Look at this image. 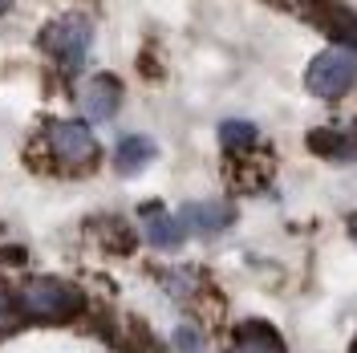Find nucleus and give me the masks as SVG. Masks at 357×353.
I'll use <instances>...</instances> for the list:
<instances>
[{"label":"nucleus","mask_w":357,"mask_h":353,"mask_svg":"<svg viewBox=\"0 0 357 353\" xmlns=\"http://www.w3.org/2000/svg\"><path fill=\"white\" fill-rule=\"evenodd\" d=\"M357 82V49L349 45H333V49H321L305 69V89L312 98H341L349 93Z\"/></svg>","instance_id":"nucleus-1"},{"label":"nucleus","mask_w":357,"mask_h":353,"mask_svg":"<svg viewBox=\"0 0 357 353\" xmlns=\"http://www.w3.org/2000/svg\"><path fill=\"white\" fill-rule=\"evenodd\" d=\"M17 305L29 317H41V321H66L73 313H82V292L66 280H29L17 292Z\"/></svg>","instance_id":"nucleus-2"},{"label":"nucleus","mask_w":357,"mask_h":353,"mask_svg":"<svg viewBox=\"0 0 357 353\" xmlns=\"http://www.w3.org/2000/svg\"><path fill=\"white\" fill-rule=\"evenodd\" d=\"M89 45H93V24L86 17H61L41 33V49L57 61L61 69H77L86 61Z\"/></svg>","instance_id":"nucleus-3"},{"label":"nucleus","mask_w":357,"mask_h":353,"mask_svg":"<svg viewBox=\"0 0 357 353\" xmlns=\"http://www.w3.org/2000/svg\"><path fill=\"white\" fill-rule=\"evenodd\" d=\"M49 147L66 163H93L98 155V142L86 122H49Z\"/></svg>","instance_id":"nucleus-4"},{"label":"nucleus","mask_w":357,"mask_h":353,"mask_svg":"<svg viewBox=\"0 0 357 353\" xmlns=\"http://www.w3.org/2000/svg\"><path fill=\"white\" fill-rule=\"evenodd\" d=\"M82 110H86V118H93V122H106V118H114L118 114V102H122V82L114 77V73H93L86 86H82Z\"/></svg>","instance_id":"nucleus-5"},{"label":"nucleus","mask_w":357,"mask_h":353,"mask_svg":"<svg viewBox=\"0 0 357 353\" xmlns=\"http://www.w3.org/2000/svg\"><path fill=\"white\" fill-rule=\"evenodd\" d=\"M236 220V207L231 203H215V199H203V203H187L178 211V223L183 232H199V236H211V232H223L227 223Z\"/></svg>","instance_id":"nucleus-6"},{"label":"nucleus","mask_w":357,"mask_h":353,"mask_svg":"<svg viewBox=\"0 0 357 353\" xmlns=\"http://www.w3.org/2000/svg\"><path fill=\"white\" fill-rule=\"evenodd\" d=\"M142 236H146V240L155 243V248H178V243L187 240V232H183L178 216L162 211L158 203L142 207Z\"/></svg>","instance_id":"nucleus-7"},{"label":"nucleus","mask_w":357,"mask_h":353,"mask_svg":"<svg viewBox=\"0 0 357 353\" xmlns=\"http://www.w3.org/2000/svg\"><path fill=\"white\" fill-rule=\"evenodd\" d=\"M231 353H284V341H280V333L272 329L268 321H244L236 329Z\"/></svg>","instance_id":"nucleus-8"},{"label":"nucleus","mask_w":357,"mask_h":353,"mask_svg":"<svg viewBox=\"0 0 357 353\" xmlns=\"http://www.w3.org/2000/svg\"><path fill=\"white\" fill-rule=\"evenodd\" d=\"M309 151L312 155H321V158H357V134L349 130H341V126H325V130H312L309 138Z\"/></svg>","instance_id":"nucleus-9"},{"label":"nucleus","mask_w":357,"mask_h":353,"mask_svg":"<svg viewBox=\"0 0 357 353\" xmlns=\"http://www.w3.org/2000/svg\"><path fill=\"white\" fill-rule=\"evenodd\" d=\"M151 158H155V142L146 134H130V138L118 142L114 167H118V175H138L142 167H151Z\"/></svg>","instance_id":"nucleus-10"},{"label":"nucleus","mask_w":357,"mask_h":353,"mask_svg":"<svg viewBox=\"0 0 357 353\" xmlns=\"http://www.w3.org/2000/svg\"><path fill=\"white\" fill-rule=\"evenodd\" d=\"M220 142H223V151H248V147L256 142V126H252V122H240V118H231V122H223L220 126Z\"/></svg>","instance_id":"nucleus-11"},{"label":"nucleus","mask_w":357,"mask_h":353,"mask_svg":"<svg viewBox=\"0 0 357 353\" xmlns=\"http://www.w3.org/2000/svg\"><path fill=\"white\" fill-rule=\"evenodd\" d=\"M175 345L183 353H199V333L191 329V325H183V329L175 333Z\"/></svg>","instance_id":"nucleus-12"},{"label":"nucleus","mask_w":357,"mask_h":353,"mask_svg":"<svg viewBox=\"0 0 357 353\" xmlns=\"http://www.w3.org/2000/svg\"><path fill=\"white\" fill-rule=\"evenodd\" d=\"M349 236L357 240V216H349Z\"/></svg>","instance_id":"nucleus-13"},{"label":"nucleus","mask_w":357,"mask_h":353,"mask_svg":"<svg viewBox=\"0 0 357 353\" xmlns=\"http://www.w3.org/2000/svg\"><path fill=\"white\" fill-rule=\"evenodd\" d=\"M8 4H13V0H0V13H8Z\"/></svg>","instance_id":"nucleus-14"},{"label":"nucleus","mask_w":357,"mask_h":353,"mask_svg":"<svg viewBox=\"0 0 357 353\" xmlns=\"http://www.w3.org/2000/svg\"><path fill=\"white\" fill-rule=\"evenodd\" d=\"M349 353H357V337H354V345H349Z\"/></svg>","instance_id":"nucleus-15"}]
</instances>
